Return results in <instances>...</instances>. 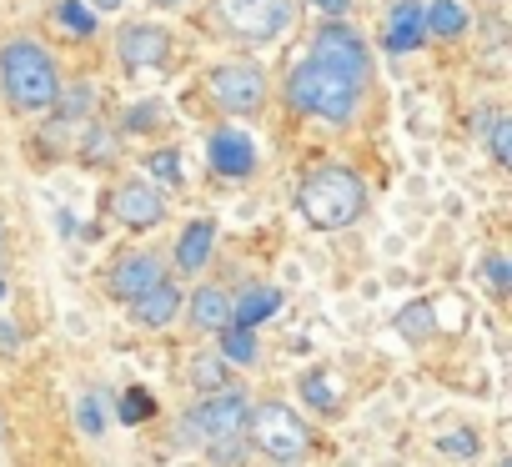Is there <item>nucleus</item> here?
<instances>
[{"label":"nucleus","mask_w":512,"mask_h":467,"mask_svg":"<svg viewBox=\"0 0 512 467\" xmlns=\"http://www.w3.org/2000/svg\"><path fill=\"white\" fill-rule=\"evenodd\" d=\"M367 206H372V191L362 171H352L347 161H327L297 181V216L312 231H347L367 216Z\"/></svg>","instance_id":"obj_1"},{"label":"nucleus","mask_w":512,"mask_h":467,"mask_svg":"<svg viewBox=\"0 0 512 467\" xmlns=\"http://www.w3.org/2000/svg\"><path fill=\"white\" fill-rule=\"evenodd\" d=\"M0 91H6L11 111H21V116L51 111V101L61 91V71H56L51 51L31 36H11L0 46Z\"/></svg>","instance_id":"obj_2"},{"label":"nucleus","mask_w":512,"mask_h":467,"mask_svg":"<svg viewBox=\"0 0 512 467\" xmlns=\"http://www.w3.org/2000/svg\"><path fill=\"white\" fill-rule=\"evenodd\" d=\"M287 101H292V111L317 116L327 126H352L357 111H362V86L347 81L342 71L322 66L317 56H302L287 71Z\"/></svg>","instance_id":"obj_3"},{"label":"nucleus","mask_w":512,"mask_h":467,"mask_svg":"<svg viewBox=\"0 0 512 467\" xmlns=\"http://www.w3.org/2000/svg\"><path fill=\"white\" fill-rule=\"evenodd\" d=\"M246 447H256L272 467H302L312 457V427L297 407L267 397V402H251L246 412Z\"/></svg>","instance_id":"obj_4"},{"label":"nucleus","mask_w":512,"mask_h":467,"mask_svg":"<svg viewBox=\"0 0 512 467\" xmlns=\"http://www.w3.org/2000/svg\"><path fill=\"white\" fill-rule=\"evenodd\" d=\"M246 412H251V397H246V387H221V392H201V402L176 422V432L181 437H191V442H216V437H241L246 432Z\"/></svg>","instance_id":"obj_5"},{"label":"nucleus","mask_w":512,"mask_h":467,"mask_svg":"<svg viewBox=\"0 0 512 467\" xmlns=\"http://www.w3.org/2000/svg\"><path fill=\"white\" fill-rule=\"evenodd\" d=\"M206 91L226 116H256L272 96V81L256 61H216L206 71Z\"/></svg>","instance_id":"obj_6"},{"label":"nucleus","mask_w":512,"mask_h":467,"mask_svg":"<svg viewBox=\"0 0 512 467\" xmlns=\"http://www.w3.org/2000/svg\"><path fill=\"white\" fill-rule=\"evenodd\" d=\"M211 6L236 41H277L297 21V0H211Z\"/></svg>","instance_id":"obj_7"},{"label":"nucleus","mask_w":512,"mask_h":467,"mask_svg":"<svg viewBox=\"0 0 512 467\" xmlns=\"http://www.w3.org/2000/svg\"><path fill=\"white\" fill-rule=\"evenodd\" d=\"M312 56L367 91V81H372V46H367V36L352 21H322L312 31Z\"/></svg>","instance_id":"obj_8"},{"label":"nucleus","mask_w":512,"mask_h":467,"mask_svg":"<svg viewBox=\"0 0 512 467\" xmlns=\"http://www.w3.org/2000/svg\"><path fill=\"white\" fill-rule=\"evenodd\" d=\"M116 61L136 76L146 71H161L171 61V31L166 26H151V21H126L116 31Z\"/></svg>","instance_id":"obj_9"},{"label":"nucleus","mask_w":512,"mask_h":467,"mask_svg":"<svg viewBox=\"0 0 512 467\" xmlns=\"http://www.w3.org/2000/svg\"><path fill=\"white\" fill-rule=\"evenodd\" d=\"M111 216H116L126 231H151V226L166 221V196H161L156 181L131 176V181H121V186L111 191Z\"/></svg>","instance_id":"obj_10"},{"label":"nucleus","mask_w":512,"mask_h":467,"mask_svg":"<svg viewBox=\"0 0 512 467\" xmlns=\"http://www.w3.org/2000/svg\"><path fill=\"white\" fill-rule=\"evenodd\" d=\"M166 277V262L156 257V252H126V257H116L111 262V272H106V297L111 302H136L146 287H156Z\"/></svg>","instance_id":"obj_11"},{"label":"nucleus","mask_w":512,"mask_h":467,"mask_svg":"<svg viewBox=\"0 0 512 467\" xmlns=\"http://www.w3.org/2000/svg\"><path fill=\"white\" fill-rule=\"evenodd\" d=\"M206 161H211V171L221 181H246L256 171V146H251V136L241 126H221L206 141Z\"/></svg>","instance_id":"obj_12"},{"label":"nucleus","mask_w":512,"mask_h":467,"mask_svg":"<svg viewBox=\"0 0 512 467\" xmlns=\"http://www.w3.org/2000/svg\"><path fill=\"white\" fill-rule=\"evenodd\" d=\"M422 6L427 0H392L382 16V51L387 56H412L427 46V26H422Z\"/></svg>","instance_id":"obj_13"},{"label":"nucleus","mask_w":512,"mask_h":467,"mask_svg":"<svg viewBox=\"0 0 512 467\" xmlns=\"http://www.w3.org/2000/svg\"><path fill=\"white\" fill-rule=\"evenodd\" d=\"M216 257V221L211 216H196L176 231V247H171V267L181 277H201Z\"/></svg>","instance_id":"obj_14"},{"label":"nucleus","mask_w":512,"mask_h":467,"mask_svg":"<svg viewBox=\"0 0 512 467\" xmlns=\"http://www.w3.org/2000/svg\"><path fill=\"white\" fill-rule=\"evenodd\" d=\"M181 287L171 282V277H161L156 287H146L136 302H126V317H131V327H141V332H161V327H171L176 317H181Z\"/></svg>","instance_id":"obj_15"},{"label":"nucleus","mask_w":512,"mask_h":467,"mask_svg":"<svg viewBox=\"0 0 512 467\" xmlns=\"http://www.w3.org/2000/svg\"><path fill=\"white\" fill-rule=\"evenodd\" d=\"M287 307V297H282V287H267V282H246L236 297H231V322L236 327H262L267 317H277Z\"/></svg>","instance_id":"obj_16"},{"label":"nucleus","mask_w":512,"mask_h":467,"mask_svg":"<svg viewBox=\"0 0 512 467\" xmlns=\"http://www.w3.org/2000/svg\"><path fill=\"white\" fill-rule=\"evenodd\" d=\"M181 312L191 317L196 332H221V327L231 322V292L216 287V282H201V287L191 292V302H181Z\"/></svg>","instance_id":"obj_17"},{"label":"nucleus","mask_w":512,"mask_h":467,"mask_svg":"<svg viewBox=\"0 0 512 467\" xmlns=\"http://www.w3.org/2000/svg\"><path fill=\"white\" fill-rule=\"evenodd\" d=\"M91 111H96V86L91 81H61V91H56V101H51V126H81V121H91Z\"/></svg>","instance_id":"obj_18"},{"label":"nucleus","mask_w":512,"mask_h":467,"mask_svg":"<svg viewBox=\"0 0 512 467\" xmlns=\"http://www.w3.org/2000/svg\"><path fill=\"white\" fill-rule=\"evenodd\" d=\"M297 392H302V402H307V407H317L322 417H337V412H342V387L332 382V372H327V367L302 372V377H297Z\"/></svg>","instance_id":"obj_19"},{"label":"nucleus","mask_w":512,"mask_h":467,"mask_svg":"<svg viewBox=\"0 0 512 467\" xmlns=\"http://www.w3.org/2000/svg\"><path fill=\"white\" fill-rule=\"evenodd\" d=\"M211 337H216V357H221L226 367H251L256 357H262V347H256V332H251V327L226 322V327L211 332Z\"/></svg>","instance_id":"obj_20"},{"label":"nucleus","mask_w":512,"mask_h":467,"mask_svg":"<svg viewBox=\"0 0 512 467\" xmlns=\"http://www.w3.org/2000/svg\"><path fill=\"white\" fill-rule=\"evenodd\" d=\"M422 26L437 41H457L467 31V6L462 0H432V6H422Z\"/></svg>","instance_id":"obj_21"},{"label":"nucleus","mask_w":512,"mask_h":467,"mask_svg":"<svg viewBox=\"0 0 512 467\" xmlns=\"http://www.w3.org/2000/svg\"><path fill=\"white\" fill-rule=\"evenodd\" d=\"M392 327H397V337H402L407 347H422V342H432V332H437V307H432V302H407V307L392 317Z\"/></svg>","instance_id":"obj_22"},{"label":"nucleus","mask_w":512,"mask_h":467,"mask_svg":"<svg viewBox=\"0 0 512 467\" xmlns=\"http://www.w3.org/2000/svg\"><path fill=\"white\" fill-rule=\"evenodd\" d=\"M477 136L487 141L492 166H502V171H507V166H512V116H507V111H492V116H487V126H482Z\"/></svg>","instance_id":"obj_23"},{"label":"nucleus","mask_w":512,"mask_h":467,"mask_svg":"<svg viewBox=\"0 0 512 467\" xmlns=\"http://www.w3.org/2000/svg\"><path fill=\"white\" fill-rule=\"evenodd\" d=\"M186 377H191V387H196V392H221V387H231V367H226L216 352H201V357H191Z\"/></svg>","instance_id":"obj_24"},{"label":"nucleus","mask_w":512,"mask_h":467,"mask_svg":"<svg viewBox=\"0 0 512 467\" xmlns=\"http://www.w3.org/2000/svg\"><path fill=\"white\" fill-rule=\"evenodd\" d=\"M56 26L76 41H91L96 36V11L86 6V0H56Z\"/></svg>","instance_id":"obj_25"},{"label":"nucleus","mask_w":512,"mask_h":467,"mask_svg":"<svg viewBox=\"0 0 512 467\" xmlns=\"http://www.w3.org/2000/svg\"><path fill=\"white\" fill-rule=\"evenodd\" d=\"M146 181H156V186H181L186 181V171H181V151L176 146H156V151H146Z\"/></svg>","instance_id":"obj_26"},{"label":"nucleus","mask_w":512,"mask_h":467,"mask_svg":"<svg viewBox=\"0 0 512 467\" xmlns=\"http://www.w3.org/2000/svg\"><path fill=\"white\" fill-rule=\"evenodd\" d=\"M116 151H121V141H116L111 126H86V141H81V161L86 166H111Z\"/></svg>","instance_id":"obj_27"},{"label":"nucleus","mask_w":512,"mask_h":467,"mask_svg":"<svg viewBox=\"0 0 512 467\" xmlns=\"http://www.w3.org/2000/svg\"><path fill=\"white\" fill-rule=\"evenodd\" d=\"M437 452L452 457V462H477L482 457V437L472 427H457V432H442L437 437Z\"/></svg>","instance_id":"obj_28"},{"label":"nucleus","mask_w":512,"mask_h":467,"mask_svg":"<svg viewBox=\"0 0 512 467\" xmlns=\"http://www.w3.org/2000/svg\"><path fill=\"white\" fill-rule=\"evenodd\" d=\"M161 121H166V106H161V101H131V106H126V116H121V131L146 136V131H156Z\"/></svg>","instance_id":"obj_29"},{"label":"nucleus","mask_w":512,"mask_h":467,"mask_svg":"<svg viewBox=\"0 0 512 467\" xmlns=\"http://www.w3.org/2000/svg\"><path fill=\"white\" fill-rule=\"evenodd\" d=\"M151 412H156V397H151L146 387H126V392H121V407H116V417H121L126 427H141Z\"/></svg>","instance_id":"obj_30"},{"label":"nucleus","mask_w":512,"mask_h":467,"mask_svg":"<svg viewBox=\"0 0 512 467\" xmlns=\"http://www.w3.org/2000/svg\"><path fill=\"white\" fill-rule=\"evenodd\" d=\"M482 277H487V292H492L497 302L512 292V267H507V257H502V252H487V262H482Z\"/></svg>","instance_id":"obj_31"},{"label":"nucleus","mask_w":512,"mask_h":467,"mask_svg":"<svg viewBox=\"0 0 512 467\" xmlns=\"http://www.w3.org/2000/svg\"><path fill=\"white\" fill-rule=\"evenodd\" d=\"M206 457H211V467H241L246 462V437H216V442H206Z\"/></svg>","instance_id":"obj_32"},{"label":"nucleus","mask_w":512,"mask_h":467,"mask_svg":"<svg viewBox=\"0 0 512 467\" xmlns=\"http://www.w3.org/2000/svg\"><path fill=\"white\" fill-rule=\"evenodd\" d=\"M76 422H81V432H86V437H101V432H106V412H101V402H96V397H81Z\"/></svg>","instance_id":"obj_33"},{"label":"nucleus","mask_w":512,"mask_h":467,"mask_svg":"<svg viewBox=\"0 0 512 467\" xmlns=\"http://www.w3.org/2000/svg\"><path fill=\"white\" fill-rule=\"evenodd\" d=\"M307 6H312V11L322 16V21H347L357 0H307Z\"/></svg>","instance_id":"obj_34"},{"label":"nucleus","mask_w":512,"mask_h":467,"mask_svg":"<svg viewBox=\"0 0 512 467\" xmlns=\"http://www.w3.org/2000/svg\"><path fill=\"white\" fill-rule=\"evenodd\" d=\"M21 337H16V322H6V317H0V347H16Z\"/></svg>","instance_id":"obj_35"},{"label":"nucleus","mask_w":512,"mask_h":467,"mask_svg":"<svg viewBox=\"0 0 512 467\" xmlns=\"http://www.w3.org/2000/svg\"><path fill=\"white\" fill-rule=\"evenodd\" d=\"M86 6H91L96 16H106V11H121V6H126V0H86Z\"/></svg>","instance_id":"obj_36"},{"label":"nucleus","mask_w":512,"mask_h":467,"mask_svg":"<svg viewBox=\"0 0 512 467\" xmlns=\"http://www.w3.org/2000/svg\"><path fill=\"white\" fill-rule=\"evenodd\" d=\"M151 6H156V11H181L186 0H151Z\"/></svg>","instance_id":"obj_37"},{"label":"nucleus","mask_w":512,"mask_h":467,"mask_svg":"<svg viewBox=\"0 0 512 467\" xmlns=\"http://www.w3.org/2000/svg\"><path fill=\"white\" fill-rule=\"evenodd\" d=\"M0 302H6V282H0Z\"/></svg>","instance_id":"obj_38"},{"label":"nucleus","mask_w":512,"mask_h":467,"mask_svg":"<svg viewBox=\"0 0 512 467\" xmlns=\"http://www.w3.org/2000/svg\"><path fill=\"white\" fill-rule=\"evenodd\" d=\"M497 467H512V462H507V457H502V462H497Z\"/></svg>","instance_id":"obj_39"}]
</instances>
